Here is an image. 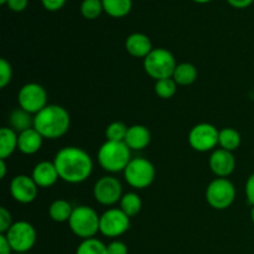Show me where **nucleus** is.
I'll return each instance as SVG.
<instances>
[{
    "instance_id": "f257e3e1",
    "label": "nucleus",
    "mask_w": 254,
    "mask_h": 254,
    "mask_svg": "<svg viewBox=\"0 0 254 254\" xmlns=\"http://www.w3.org/2000/svg\"><path fill=\"white\" fill-rule=\"evenodd\" d=\"M54 163L60 179L68 184H82L88 180L93 171V160L78 146H64L55 155Z\"/></svg>"
},
{
    "instance_id": "f03ea898",
    "label": "nucleus",
    "mask_w": 254,
    "mask_h": 254,
    "mask_svg": "<svg viewBox=\"0 0 254 254\" xmlns=\"http://www.w3.org/2000/svg\"><path fill=\"white\" fill-rule=\"evenodd\" d=\"M71 117L66 108L59 104H47L42 111L34 116V128L44 139L55 140L68 131Z\"/></svg>"
},
{
    "instance_id": "7ed1b4c3",
    "label": "nucleus",
    "mask_w": 254,
    "mask_h": 254,
    "mask_svg": "<svg viewBox=\"0 0 254 254\" xmlns=\"http://www.w3.org/2000/svg\"><path fill=\"white\" fill-rule=\"evenodd\" d=\"M97 159L104 171L117 174L123 173L133 158L131 150L124 141L106 140L97 153Z\"/></svg>"
},
{
    "instance_id": "20e7f679",
    "label": "nucleus",
    "mask_w": 254,
    "mask_h": 254,
    "mask_svg": "<svg viewBox=\"0 0 254 254\" xmlns=\"http://www.w3.org/2000/svg\"><path fill=\"white\" fill-rule=\"evenodd\" d=\"M99 221L101 216L94 208L81 205L73 208L68 226L72 233L83 241L96 237L97 233L99 232Z\"/></svg>"
},
{
    "instance_id": "39448f33",
    "label": "nucleus",
    "mask_w": 254,
    "mask_h": 254,
    "mask_svg": "<svg viewBox=\"0 0 254 254\" xmlns=\"http://www.w3.org/2000/svg\"><path fill=\"white\" fill-rule=\"evenodd\" d=\"M143 66L144 71L149 77L159 81L164 78H173L174 71L178 64L174 55L169 50L159 47V49H154L144 59Z\"/></svg>"
},
{
    "instance_id": "423d86ee",
    "label": "nucleus",
    "mask_w": 254,
    "mask_h": 254,
    "mask_svg": "<svg viewBox=\"0 0 254 254\" xmlns=\"http://www.w3.org/2000/svg\"><path fill=\"white\" fill-rule=\"evenodd\" d=\"M127 184L136 190H144L154 183L155 166L145 158H133L123 171Z\"/></svg>"
},
{
    "instance_id": "0eeeda50",
    "label": "nucleus",
    "mask_w": 254,
    "mask_h": 254,
    "mask_svg": "<svg viewBox=\"0 0 254 254\" xmlns=\"http://www.w3.org/2000/svg\"><path fill=\"white\" fill-rule=\"evenodd\" d=\"M236 200V188L232 181L226 178H217L208 184L206 189V201L215 210H226Z\"/></svg>"
},
{
    "instance_id": "6e6552de",
    "label": "nucleus",
    "mask_w": 254,
    "mask_h": 254,
    "mask_svg": "<svg viewBox=\"0 0 254 254\" xmlns=\"http://www.w3.org/2000/svg\"><path fill=\"white\" fill-rule=\"evenodd\" d=\"M4 235L14 253H27L31 251L37 238L36 230L27 221H16Z\"/></svg>"
},
{
    "instance_id": "1a4fd4ad",
    "label": "nucleus",
    "mask_w": 254,
    "mask_h": 254,
    "mask_svg": "<svg viewBox=\"0 0 254 254\" xmlns=\"http://www.w3.org/2000/svg\"><path fill=\"white\" fill-rule=\"evenodd\" d=\"M220 130L210 123H200L192 127L189 133V144L198 153L213 151L218 145Z\"/></svg>"
},
{
    "instance_id": "9d476101",
    "label": "nucleus",
    "mask_w": 254,
    "mask_h": 254,
    "mask_svg": "<svg viewBox=\"0 0 254 254\" xmlns=\"http://www.w3.org/2000/svg\"><path fill=\"white\" fill-rule=\"evenodd\" d=\"M130 228V217L121 208H108L101 215L99 232L108 238H118Z\"/></svg>"
},
{
    "instance_id": "9b49d317",
    "label": "nucleus",
    "mask_w": 254,
    "mask_h": 254,
    "mask_svg": "<svg viewBox=\"0 0 254 254\" xmlns=\"http://www.w3.org/2000/svg\"><path fill=\"white\" fill-rule=\"evenodd\" d=\"M17 103L20 108L35 116L47 106L46 89L35 82L24 84L17 93Z\"/></svg>"
},
{
    "instance_id": "f8f14e48",
    "label": "nucleus",
    "mask_w": 254,
    "mask_h": 254,
    "mask_svg": "<svg viewBox=\"0 0 254 254\" xmlns=\"http://www.w3.org/2000/svg\"><path fill=\"white\" fill-rule=\"evenodd\" d=\"M123 186L117 178L112 175L102 176L93 186V197L99 205L113 206L123 197Z\"/></svg>"
},
{
    "instance_id": "ddd939ff",
    "label": "nucleus",
    "mask_w": 254,
    "mask_h": 254,
    "mask_svg": "<svg viewBox=\"0 0 254 254\" xmlns=\"http://www.w3.org/2000/svg\"><path fill=\"white\" fill-rule=\"evenodd\" d=\"M39 186L29 175H16L10 183V193L16 202L27 205L37 197Z\"/></svg>"
},
{
    "instance_id": "4468645a",
    "label": "nucleus",
    "mask_w": 254,
    "mask_h": 254,
    "mask_svg": "<svg viewBox=\"0 0 254 254\" xmlns=\"http://www.w3.org/2000/svg\"><path fill=\"white\" fill-rule=\"evenodd\" d=\"M211 171L217 178L227 179L236 169V158L232 151L217 148L211 153L208 159Z\"/></svg>"
},
{
    "instance_id": "2eb2a0df",
    "label": "nucleus",
    "mask_w": 254,
    "mask_h": 254,
    "mask_svg": "<svg viewBox=\"0 0 254 254\" xmlns=\"http://www.w3.org/2000/svg\"><path fill=\"white\" fill-rule=\"evenodd\" d=\"M31 178L39 188L47 189L59 181L60 175L54 161H40L35 165Z\"/></svg>"
},
{
    "instance_id": "dca6fc26",
    "label": "nucleus",
    "mask_w": 254,
    "mask_h": 254,
    "mask_svg": "<svg viewBox=\"0 0 254 254\" xmlns=\"http://www.w3.org/2000/svg\"><path fill=\"white\" fill-rule=\"evenodd\" d=\"M126 50L130 56L135 59H145L154 50L149 36L141 32H134L126 40Z\"/></svg>"
},
{
    "instance_id": "f3484780",
    "label": "nucleus",
    "mask_w": 254,
    "mask_h": 254,
    "mask_svg": "<svg viewBox=\"0 0 254 254\" xmlns=\"http://www.w3.org/2000/svg\"><path fill=\"white\" fill-rule=\"evenodd\" d=\"M151 133L145 126L134 124L128 128L124 143L128 145L130 150H143L150 144Z\"/></svg>"
},
{
    "instance_id": "a211bd4d",
    "label": "nucleus",
    "mask_w": 254,
    "mask_h": 254,
    "mask_svg": "<svg viewBox=\"0 0 254 254\" xmlns=\"http://www.w3.org/2000/svg\"><path fill=\"white\" fill-rule=\"evenodd\" d=\"M42 143H44V136L36 129L31 128L19 134L17 149L25 155H34L40 151Z\"/></svg>"
},
{
    "instance_id": "6ab92c4d",
    "label": "nucleus",
    "mask_w": 254,
    "mask_h": 254,
    "mask_svg": "<svg viewBox=\"0 0 254 254\" xmlns=\"http://www.w3.org/2000/svg\"><path fill=\"white\" fill-rule=\"evenodd\" d=\"M19 134L12 130L10 127L0 129V159L6 160L17 149Z\"/></svg>"
},
{
    "instance_id": "aec40b11",
    "label": "nucleus",
    "mask_w": 254,
    "mask_h": 254,
    "mask_svg": "<svg viewBox=\"0 0 254 254\" xmlns=\"http://www.w3.org/2000/svg\"><path fill=\"white\" fill-rule=\"evenodd\" d=\"M9 126L17 134L34 128V116L22 108H16L10 113Z\"/></svg>"
},
{
    "instance_id": "412c9836",
    "label": "nucleus",
    "mask_w": 254,
    "mask_h": 254,
    "mask_svg": "<svg viewBox=\"0 0 254 254\" xmlns=\"http://www.w3.org/2000/svg\"><path fill=\"white\" fill-rule=\"evenodd\" d=\"M197 68L192 64L183 62V64H179L176 66L173 74V79L178 83V86H190L197 79Z\"/></svg>"
},
{
    "instance_id": "4be33fe9",
    "label": "nucleus",
    "mask_w": 254,
    "mask_h": 254,
    "mask_svg": "<svg viewBox=\"0 0 254 254\" xmlns=\"http://www.w3.org/2000/svg\"><path fill=\"white\" fill-rule=\"evenodd\" d=\"M73 207L67 200H55L49 207V216L55 222H68L71 218Z\"/></svg>"
},
{
    "instance_id": "5701e85b",
    "label": "nucleus",
    "mask_w": 254,
    "mask_h": 254,
    "mask_svg": "<svg viewBox=\"0 0 254 254\" xmlns=\"http://www.w3.org/2000/svg\"><path fill=\"white\" fill-rule=\"evenodd\" d=\"M102 2L104 12L116 19L127 16L133 7V0H102Z\"/></svg>"
},
{
    "instance_id": "b1692460",
    "label": "nucleus",
    "mask_w": 254,
    "mask_h": 254,
    "mask_svg": "<svg viewBox=\"0 0 254 254\" xmlns=\"http://www.w3.org/2000/svg\"><path fill=\"white\" fill-rule=\"evenodd\" d=\"M241 138L240 131L236 130L235 128H223L220 130V136H218V145L221 149H225L228 151H235L240 148Z\"/></svg>"
},
{
    "instance_id": "393cba45",
    "label": "nucleus",
    "mask_w": 254,
    "mask_h": 254,
    "mask_svg": "<svg viewBox=\"0 0 254 254\" xmlns=\"http://www.w3.org/2000/svg\"><path fill=\"white\" fill-rule=\"evenodd\" d=\"M141 198L138 193L135 192H127L124 193L122 200L119 201V208L126 213L128 217H134L141 211Z\"/></svg>"
},
{
    "instance_id": "a878e982",
    "label": "nucleus",
    "mask_w": 254,
    "mask_h": 254,
    "mask_svg": "<svg viewBox=\"0 0 254 254\" xmlns=\"http://www.w3.org/2000/svg\"><path fill=\"white\" fill-rule=\"evenodd\" d=\"M76 254H108V251H107V245L94 237L82 241L77 247Z\"/></svg>"
},
{
    "instance_id": "bb28decb",
    "label": "nucleus",
    "mask_w": 254,
    "mask_h": 254,
    "mask_svg": "<svg viewBox=\"0 0 254 254\" xmlns=\"http://www.w3.org/2000/svg\"><path fill=\"white\" fill-rule=\"evenodd\" d=\"M156 96L161 99H170L173 98L178 91V83L173 78H164L155 81L154 86Z\"/></svg>"
},
{
    "instance_id": "cd10ccee",
    "label": "nucleus",
    "mask_w": 254,
    "mask_h": 254,
    "mask_svg": "<svg viewBox=\"0 0 254 254\" xmlns=\"http://www.w3.org/2000/svg\"><path fill=\"white\" fill-rule=\"evenodd\" d=\"M81 14L84 19L94 20L104 11L102 0H83L81 4Z\"/></svg>"
},
{
    "instance_id": "c85d7f7f",
    "label": "nucleus",
    "mask_w": 254,
    "mask_h": 254,
    "mask_svg": "<svg viewBox=\"0 0 254 254\" xmlns=\"http://www.w3.org/2000/svg\"><path fill=\"white\" fill-rule=\"evenodd\" d=\"M128 128L123 122H113L106 128V139L109 141H124Z\"/></svg>"
},
{
    "instance_id": "c756f323",
    "label": "nucleus",
    "mask_w": 254,
    "mask_h": 254,
    "mask_svg": "<svg viewBox=\"0 0 254 254\" xmlns=\"http://www.w3.org/2000/svg\"><path fill=\"white\" fill-rule=\"evenodd\" d=\"M12 79V67L7 60H0V88H5Z\"/></svg>"
},
{
    "instance_id": "7c9ffc66",
    "label": "nucleus",
    "mask_w": 254,
    "mask_h": 254,
    "mask_svg": "<svg viewBox=\"0 0 254 254\" xmlns=\"http://www.w3.org/2000/svg\"><path fill=\"white\" fill-rule=\"evenodd\" d=\"M11 212L6 207H0V232L1 235L6 233L9 228L12 226Z\"/></svg>"
},
{
    "instance_id": "2f4dec72",
    "label": "nucleus",
    "mask_w": 254,
    "mask_h": 254,
    "mask_svg": "<svg viewBox=\"0 0 254 254\" xmlns=\"http://www.w3.org/2000/svg\"><path fill=\"white\" fill-rule=\"evenodd\" d=\"M108 254H128V247L122 241H112L109 245H107Z\"/></svg>"
},
{
    "instance_id": "473e14b6",
    "label": "nucleus",
    "mask_w": 254,
    "mask_h": 254,
    "mask_svg": "<svg viewBox=\"0 0 254 254\" xmlns=\"http://www.w3.org/2000/svg\"><path fill=\"white\" fill-rule=\"evenodd\" d=\"M66 1L67 0H41V4L49 11H57L64 6Z\"/></svg>"
},
{
    "instance_id": "72a5a7b5",
    "label": "nucleus",
    "mask_w": 254,
    "mask_h": 254,
    "mask_svg": "<svg viewBox=\"0 0 254 254\" xmlns=\"http://www.w3.org/2000/svg\"><path fill=\"white\" fill-rule=\"evenodd\" d=\"M245 192H246V197H247V201L250 202V205H252L253 207L254 206V173L247 179Z\"/></svg>"
},
{
    "instance_id": "f704fd0d",
    "label": "nucleus",
    "mask_w": 254,
    "mask_h": 254,
    "mask_svg": "<svg viewBox=\"0 0 254 254\" xmlns=\"http://www.w3.org/2000/svg\"><path fill=\"white\" fill-rule=\"evenodd\" d=\"M27 4H29V0H7L6 6L9 7L11 11L21 12L26 9Z\"/></svg>"
},
{
    "instance_id": "c9c22d12",
    "label": "nucleus",
    "mask_w": 254,
    "mask_h": 254,
    "mask_svg": "<svg viewBox=\"0 0 254 254\" xmlns=\"http://www.w3.org/2000/svg\"><path fill=\"white\" fill-rule=\"evenodd\" d=\"M12 248L5 235H0V254H12Z\"/></svg>"
},
{
    "instance_id": "e433bc0d",
    "label": "nucleus",
    "mask_w": 254,
    "mask_h": 254,
    "mask_svg": "<svg viewBox=\"0 0 254 254\" xmlns=\"http://www.w3.org/2000/svg\"><path fill=\"white\" fill-rule=\"evenodd\" d=\"M253 1L254 0H227L228 4L236 9H246V7L251 6Z\"/></svg>"
},
{
    "instance_id": "4c0bfd02",
    "label": "nucleus",
    "mask_w": 254,
    "mask_h": 254,
    "mask_svg": "<svg viewBox=\"0 0 254 254\" xmlns=\"http://www.w3.org/2000/svg\"><path fill=\"white\" fill-rule=\"evenodd\" d=\"M6 168H7L6 160L0 159V179H5V176H6V170H7Z\"/></svg>"
},
{
    "instance_id": "58836bf2",
    "label": "nucleus",
    "mask_w": 254,
    "mask_h": 254,
    "mask_svg": "<svg viewBox=\"0 0 254 254\" xmlns=\"http://www.w3.org/2000/svg\"><path fill=\"white\" fill-rule=\"evenodd\" d=\"M195 2H198V4H206V2H210L212 0H193Z\"/></svg>"
},
{
    "instance_id": "ea45409f",
    "label": "nucleus",
    "mask_w": 254,
    "mask_h": 254,
    "mask_svg": "<svg viewBox=\"0 0 254 254\" xmlns=\"http://www.w3.org/2000/svg\"><path fill=\"white\" fill-rule=\"evenodd\" d=\"M251 220H252V222L254 223V206L252 207V210H251Z\"/></svg>"
},
{
    "instance_id": "a19ab883",
    "label": "nucleus",
    "mask_w": 254,
    "mask_h": 254,
    "mask_svg": "<svg viewBox=\"0 0 254 254\" xmlns=\"http://www.w3.org/2000/svg\"><path fill=\"white\" fill-rule=\"evenodd\" d=\"M6 2H7V0H0V4L1 5H6Z\"/></svg>"
},
{
    "instance_id": "79ce46f5",
    "label": "nucleus",
    "mask_w": 254,
    "mask_h": 254,
    "mask_svg": "<svg viewBox=\"0 0 254 254\" xmlns=\"http://www.w3.org/2000/svg\"><path fill=\"white\" fill-rule=\"evenodd\" d=\"M12 254H26V253H12Z\"/></svg>"
},
{
    "instance_id": "37998d69",
    "label": "nucleus",
    "mask_w": 254,
    "mask_h": 254,
    "mask_svg": "<svg viewBox=\"0 0 254 254\" xmlns=\"http://www.w3.org/2000/svg\"><path fill=\"white\" fill-rule=\"evenodd\" d=\"M253 155H254V149H253Z\"/></svg>"
}]
</instances>
